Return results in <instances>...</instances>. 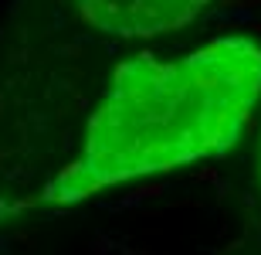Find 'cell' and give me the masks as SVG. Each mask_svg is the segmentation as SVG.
Returning <instances> with one entry per match:
<instances>
[{
    "instance_id": "1",
    "label": "cell",
    "mask_w": 261,
    "mask_h": 255,
    "mask_svg": "<svg viewBox=\"0 0 261 255\" xmlns=\"http://www.w3.org/2000/svg\"><path fill=\"white\" fill-rule=\"evenodd\" d=\"M258 99L261 44L251 38H214L176 61L139 55L116 68L78 160L48 184L44 201L71 204L112 184L217 157Z\"/></svg>"
},
{
    "instance_id": "2",
    "label": "cell",
    "mask_w": 261,
    "mask_h": 255,
    "mask_svg": "<svg viewBox=\"0 0 261 255\" xmlns=\"http://www.w3.org/2000/svg\"><path fill=\"white\" fill-rule=\"evenodd\" d=\"M85 24L112 38H153L190 24L211 0H75Z\"/></svg>"
},
{
    "instance_id": "3",
    "label": "cell",
    "mask_w": 261,
    "mask_h": 255,
    "mask_svg": "<svg viewBox=\"0 0 261 255\" xmlns=\"http://www.w3.org/2000/svg\"><path fill=\"white\" fill-rule=\"evenodd\" d=\"M258 167H261V160H258Z\"/></svg>"
}]
</instances>
